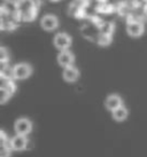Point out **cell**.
<instances>
[{
    "label": "cell",
    "instance_id": "cell-9",
    "mask_svg": "<svg viewBox=\"0 0 147 157\" xmlns=\"http://www.w3.org/2000/svg\"><path fill=\"white\" fill-rule=\"evenodd\" d=\"M63 79H65L66 82H68V83H74V82H76L79 77V71L78 69H76L75 67H68V68H65L63 70Z\"/></svg>",
    "mask_w": 147,
    "mask_h": 157
},
{
    "label": "cell",
    "instance_id": "cell-5",
    "mask_svg": "<svg viewBox=\"0 0 147 157\" xmlns=\"http://www.w3.org/2000/svg\"><path fill=\"white\" fill-rule=\"evenodd\" d=\"M28 139L26 138V135L22 134H16L13 139L10 140V146L13 150H18V151H21V150H24V149L28 147Z\"/></svg>",
    "mask_w": 147,
    "mask_h": 157
},
{
    "label": "cell",
    "instance_id": "cell-2",
    "mask_svg": "<svg viewBox=\"0 0 147 157\" xmlns=\"http://www.w3.org/2000/svg\"><path fill=\"white\" fill-rule=\"evenodd\" d=\"M15 132L16 134L28 135L32 130V123L28 118H20L15 122Z\"/></svg>",
    "mask_w": 147,
    "mask_h": 157
},
{
    "label": "cell",
    "instance_id": "cell-12",
    "mask_svg": "<svg viewBox=\"0 0 147 157\" xmlns=\"http://www.w3.org/2000/svg\"><path fill=\"white\" fill-rule=\"evenodd\" d=\"M10 96H12V94H10L9 92H7L6 90H2V88H1V96H0V102H1V103H5Z\"/></svg>",
    "mask_w": 147,
    "mask_h": 157
},
{
    "label": "cell",
    "instance_id": "cell-7",
    "mask_svg": "<svg viewBox=\"0 0 147 157\" xmlns=\"http://www.w3.org/2000/svg\"><path fill=\"white\" fill-rule=\"evenodd\" d=\"M105 105H106V108L108 110L113 111V110H115V109H117V108L122 107V105H123V101H122V99L118 95L112 94V95H108V98L106 99Z\"/></svg>",
    "mask_w": 147,
    "mask_h": 157
},
{
    "label": "cell",
    "instance_id": "cell-11",
    "mask_svg": "<svg viewBox=\"0 0 147 157\" xmlns=\"http://www.w3.org/2000/svg\"><path fill=\"white\" fill-rule=\"evenodd\" d=\"M12 147L10 146H1L0 150V157H10L12 155Z\"/></svg>",
    "mask_w": 147,
    "mask_h": 157
},
{
    "label": "cell",
    "instance_id": "cell-3",
    "mask_svg": "<svg viewBox=\"0 0 147 157\" xmlns=\"http://www.w3.org/2000/svg\"><path fill=\"white\" fill-rule=\"evenodd\" d=\"M54 46H55L60 51H66L70 47L71 45V38L67 33H58V35L54 37Z\"/></svg>",
    "mask_w": 147,
    "mask_h": 157
},
{
    "label": "cell",
    "instance_id": "cell-10",
    "mask_svg": "<svg viewBox=\"0 0 147 157\" xmlns=\"http://www.w3.org/2000/svg\"><path fill=\"white\" fill-rule=\"evenodd\" d=\"M113 118L116 121V122H123L124 119H126L128 117V110H126L125 107H120L117 109L113 110Z\"/></svg>",
    "mask_w": 147,
    "mask_h": 157
},
{
    "label": "cell",
    "instance_id": "cell-1",
    "mask_svg": "<svg viewBox=\"0 0 147 157\" xmlns=\"http://www.w3.org/2000/svg\"><path fill=\"white\" fill-rule=\"evenodd\" d=\"M32 72V68L26 63H20L13 68V78L26 79Z\"/></svg>",
    "mask_w": 147,
    "mask_h": 157
},
{
    "label": "cell",
    "instance_id": "cell-8",
    "mask_svg": "<svg viewBox=\"0 0 147 157\" xmlns=\"http://www.w3.org/2000/svg\"><path fill=\"white\" fill-rule=\"evenodd\" d=\"M126 31L131 37H140L144 33V25L140 22L133 21L128 24Z\"/></svg>",
    "mask_w": 147,
    "mask_h": 157
},
{
    "label": "cell",
    "instance_id": "cell-6",
    "mask_svg": "<svg viewBox=\"0 0 147 157\" xmlns=\"http://www.w3.org/2000/svg\"><path fill=\"white\" fill-rule=\"evenodd\" d=\"M58 24H59V21L58 18L54 16V15H45L42 21H40V25L44 30L46 31H53L58 28Z\"/></svg>",
    "mask_w": 147,
    "mask_h": 157
},
{
    "label": "cell",
    "instance_id": "cell-13",
    "mask_svg": "<svg viewBox=\"0 0 147 157\" xmlns=\"http://www.w3.org/2000/svg\"><path fill=\"white\" fill-rule=\"evenodd\" d=\"M6 56H7V54H6V49L2 47L1 48V63H2V62H6Z\"/></svg>",
    "mask_w": 147,
    "mask_h": 157
},
{
    "label": "cell",
    "instance_id": "cell-4",
    "mask_svg": "<svg viewBox=\"0 0 147 157\" xmlns=\"http://www.w3.org/2000/svg\"><path fill=\"white\" fill-rule=\"evenodd\" d=\"M74 61H75V57L71 54V52H69L68 49L66 51H61V53L58 55V62L62 68H68V67H71L74 64Z\"/></svg>",
    "mask_w": 147,
    "mask_h": 157
}]
</instances>
